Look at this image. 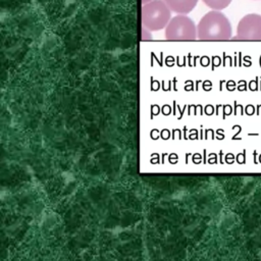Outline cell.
Instances as JSON below:
<instances>
[{
	"label": "cell",
	"mask_w": 261,
	"mask_h": 261,
	"mask_svg": "<svg viewBox=\"0 0 261 261\" xmlns=\"http://www.w3.org/2000/svg\"><path fill=\"white\" fill-rule=\"evenodd\" d=\"M172 12L177 14L190 13L198 4L199 0H163Z\"/></svg>",
	"instance_id": "5b68a950"
},
{
	"label": "cell",
	"mask_w": 261,
	"mask_h": 261,
	"mask_svg": "<svg viewBox=\"0 0 261 261\" xmlns=\"http://www.w3.org/2000/svg\"><path fill=\"white\" fill-rule=\"evenodd\" d=\"M232 39L244 41H261V15L250 13L238 23L237 36Z\"/></svg>",
	"instance_id": "277c9868"
},
{
	"label": "cell",
	"mask_w": 261,
	"mask_h": 261,
	"mask_svg": "<svg viewBox=\"0 0 261 261\" xmlns=\"http://www.w3.org/2000/svg\"><path fill=\"white\" fill-rule=\"evenodd\" d=\"M142 27L151 32L165 29L171 19V10L163 0H153L143 4Z\"/></svg>",
	"instance_id": "7a4b0ae2"
},
{
	"label": "cell",
	"mask_w": 261,
	"mask_h": 261,
	"mask_svg": "<svg viewBox=\"0 0 261 261\" xmlns=\"http://www.w3.org/2000/svg\"><path fill=\"white\" fill-rule=\"evenodd\" d=\"M151 1H153V0H142V3H143V4H146V3L151 2Z\"/></svg>",
	"instance_id": "52a82bcc"
},
{
	"label": "cell",
	"mask_w": 261,
	"mask_h": 261,
	"mask_svg": "<svg viewBox=\"0 0 261 261\" xmlns=\"http://www.w3.org/2000/svg\"><path fill=\"white\" fill-rule=\"evenodd\" d=\"M206 6L212 10H222L226 8L232 0H202Z\"/></svg>",
	"instance_id": "8992f818"
},
{
	"label": "cell",
	"mask_w": 261,
	"mask_h": 261,
	"mask_svg": "<svg viewBox=\"0 0 261 261\" xmlns=\"http://www.w3.org/2000/svg\"><path fill=\"white\" fill-rule=\"evenodd\" d=\"M165 39L169 41H194L198 39L197 25L186 14H177L166 25Z\"/></svg>",
	"instance_id": "3957f363"
},
{
	"label": "cell",
	"mask_w": 261,
	"mask_h": 261,
	"mask_svg": "<svg viewBox=\"0 0 261 261\" xmlns=\"http://www.w3.org/2000/svg\"><path fill=\"white\" fill-rule=\"evenodd\" d=\"M198 39L202 41H225L231 39V24L220 10L207 12L197 24Z\"/></svg>",
	"instance_id": "6da1fadb"
}]
</instances>
